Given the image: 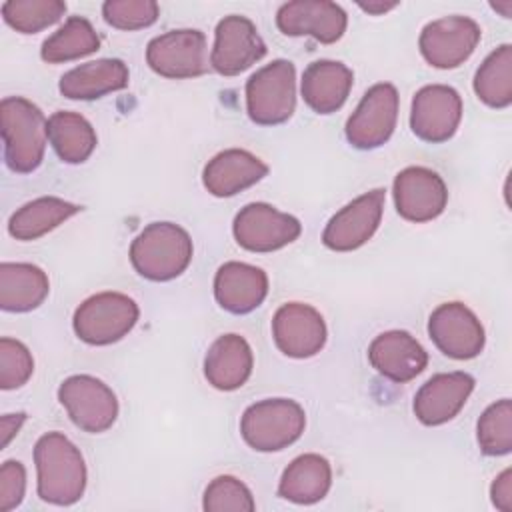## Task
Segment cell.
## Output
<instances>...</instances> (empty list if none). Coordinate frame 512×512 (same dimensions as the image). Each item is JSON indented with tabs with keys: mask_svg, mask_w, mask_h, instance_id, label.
Segmentation results:
<instances>
[{
	"mask_svg": "<svg viewBox=\"0 0 512 512\" xmlns=\"http://www.w3.org/2000/svg\"><path fill=\"white\" fill-rule=\"evenodd\" d=\"M38 496L56 506L78 502L86 488V464L82 452L62 432H48L34 446Z\"/></svg>",
	"mask_w": 512,
	"mask_h": 512,
	"instance_id": "6da1fadb",
	"label": "cell"
},
{
	"mask_svg": "<svg viewBox=\"0 0 512 512\" xmlns=\"http://www.w3.org/2000/svg\"><path fill=\"white\" fill-rule=\"evenodd\" d=\"M192 254L190 234L174 222H152L130 244L134 270L152 282L178 278L192 262Z\"/></svg>",
	"mask_w": 512,
	"mask_h": 512,
	"instance_id": "7a4b0ae2",
	"label": "cell"
},
{
	"mask_svg": "<svg viewBox=\"0 0 512 512\" xmlns=\"http://www.w3.org/2000/svg\"><path fill=\"white\" fill-rule=\"evenodd\" d=\"M4 160L12 172L30 174L46 150V118L42 110L22 96H6L0 102Z\"/></svg>",
	"mask_w": 512,
	"mask_h": 512,
	"instance_id": "3957f363",
	"label": "cell"
},
{
	"mask_svg": "<svg viewBox=\"0 0 512 512\" xmlns=\"http://www.w3.org/2000/svg\"><path fill=\"white\" fill-rule=\"evenodd\" d=\"M306 428L304 408L290 398H266L250 404L240 418L244 442L258 452H278L294 444Z\"/></svg>",
	"mask_w": 512,
	"mask_h": 512,
	"instance_id": "277c9868",
	"label": "cell"
},
{
	"mask_svg": "<svg viewBox=\"0 0 512 512\" xmlns=\"http://www.w3.org/2000/svg\"><path fill=\"white\" fill-rule=\"evenodd\" d=\"M296 108V68L278 58L256 70L246 82V112L254 124L276 126Z\"/></svg>",
	"mask_w": 512,
	"mask_h": 512,
	"instance_id": "5b68a950",
	"label": "cell"
},
{
	"mask_svg": "<svg viewBox=\"0 0 512 512\" xmlns=\"http://www.w3.org/2000/svg\"><path fill=\"white\" fill-rule=\"evenodd\" d=\"M138 304L122 292H100L86 298L74 312L76 336L92 346L122 340L138 322Z\"/></svg>",
	"mask_w": 512,
	"mask_h": 512,
	"instance_id": "8992f818",
	"label": "cell"
},
{
	"mask_svg": "<svg viewBox=\"0 0 512 512\" xmlns=\"http://www.w3.org/2000/svg\"><path fill=\"white\" fill-rule=\"evenodd\" d=\"M58 400L70 420L84 432L100 434L118 418V400L108 384L90 374L68 376L58 388Z\"/></svg>",
	"mask_w": 512,
	"mask_h": 512,
	"instance_id": "52a82bcc",
	"label": "cell"
},
{
	"mask_svg": "<svg viewBox=\"0 0 512 512\" xmlns=\"http://www.w3.org/2000/svg\"><path fill=\"white\" fill-rule=\"evenodd\" d=\"M398 102V90L390 82L368 88L346 120V140L358 150H372L386 144L396 128Z\"/></svg>",
	"mask_w": 512,
	"mask_h": 512,
	"instance_id": "ba28073f",
	"label": "cell"
},
{
	"mask_svg": "<svg viewBox=\"0 0 512 512\" xmlns=\"http://www.w3.org/2000/svg\"><path fill=\"white\" fill-rule=\"evenodd\" d=\"M146 62L164 78H196L208 70L206 36L196 28L164 32L148 42Z\"/></svg>",
	"mask_w": 512,
	"mask_h": 512,
	"instance_id": "9c48e42d",
	"label": "cell"
},
{
	"mask_svg": "<svg viewBox=\"0 0 512 512\" xmlns=\"http://www.w3.org/2000/svg\"><path fill=\"white\" fill-rule=\"evenodd\" d=\"M238 246L250 252H274L294 242L302 224L292 214L276 210L266 202L246 204L234 218L232 224Z\"/></svg>",
	"mask_w": 512,
	"mask_h": 512,
	"instance_id": "30bf717a",
	"label": "cell"
},
{
	"mask_svg": "<svg viewBox=\"0 0 512 512\" xmlns=\"http://www.w3.org/2000/svg\"><path fill=\"white\" fill-rule=\"evenodd\" d=\"M482 30L468 16H444L428 22L420 32V52L434 68H456L466 62L476 50Z\"/></svg>",
	"mask_w": 512,
	"mask_h": 512,
	"instance_id": "8fae6325",
	"label": "cell"
},
{
	"mask_svg": "<svg viewBox=\"0 0 512 512\" xmlns=\"http://www.w3.org/2000/svg\"><path fill=\"white\" fill-rule=\"evenodd\" d=\"M462 120V98L446 84H428L412 98L410 128L416 138L440 144L450 140Z\"/></svg>",
	"mask_w": 512,
	"mask_h": 512,
	"instance_id": "7c38bea8",
	"label": "cell"
},
{
	"mask_svg": "<svg viewBox=\"0 0 512 512\" xmlns=\"http://www.w3.org/2000/svg\"><path fill=\"white\" fill-rule=\"evenodd\" d=\"M384 200L386 190L374 188L340 208L322 232L324 246L336 252H350L364 246L380 226Z\"/></svg>",
	"mask_w": 512,
	"mask_h": 512,
	"instance_id": "4fadbf2b",
	"label": "cell"
},
{
	"mask_svg": "<svg viewBox=\"0 0 512 512\" xmlns=\"http://www.w3.org/2000/svg\"><path fill=\"white\" fill-rule=\"evenodd\" d=\"M428 334L436 348L454 360L476 358L486 342L482 322L462 302L440 304L428 318Z\"/></svg>",
	"mask_w": 512,
	"mask_h": 512,
	"instance_id": "5bb4252c",
	"label": "cell"
},
{
	"mask_svg": "<svg viewBox=\"0 0 512 512\" xmlns=\"http://www.w3.org/2000/svg\"><path fill=\"white\" fill-rule=\"evenodd\" d=\"M264 56L266 44L250 18L230 14L216 24L210 64L218 74L236 76Z\"/></svg>",
	"mask_w": 512,
	"mask_h": 512,
	"instance_id": "9a60e30c",
	"label": "cell"
},
{
	"mask_svg": "<svg viewBox=\"0 0 512 512\" xmlns=\"http://www.w3.org/2000/svg\"><path fill=\"white\" fill-rule=\"evenodd\" d=\"M398 214L408 222H430L438 218L448 204V188L440 174L424 166L400 170L392 184Z\"/></svg>",
	"mask_w": 512,
	"mask_h": 512,
	"instance_id": "2e32d148",
	"label": "cell"
},
{
	"mask_svg": "<svg viewBox=\"0 0 512 512\" xmlns=\"http://www.w3.org/2000/svg\"><path fill=\"white\" fill-rule=\"evenodd\" d=\"M272 336L282 354L302 360L324 348L328 332L322 314L314 306L286 302L272 318Z\"/></svg>",
	"mask_w": 512,
	"mask_h": 512,
	"instance_id": "e0dca14e",
	"label": "cell"
},
{
	"mask_svg": "<svg viewBox=\"0 0 512 512\" xmlns=\"http://www.w3.org/2000/svg\"><path fill=\"white\" fill-rule=\"evenodd\" d=\"M348 16L330 0H294L276 12V26L286 36H312L322 44H334L346 32Z\"/></svg>",
	"mask_w": 512,
	"mask_h": 512,
	"instance_id": "ac0fdd59",
	"label": "cell"
},
{
	"mask_svg": "<svg viewBox=\"0 0 512 512\" xmlns=\"http://www.w3.org/2000/svg\"><path fill=\"white\" fill-rule=\"evenodd\" d=\"M368 360L380 376L404 384L426 368L428 352L410 332L388 330L370 342Z\"/></svg>",
	"mask_w": 512,
	"mask_h": 512,
	"instance_id": "d6986e66",
	"label": "cell"
},
{
	"mask_svg": "<svg viewBox=\"0 0 512 512\" xmlns=\"http://www.w3.org/2000/svg\"><path fill=\"white\" fill-rule=\"evenodd\" d=\"M474 390V378L466 372H442L426 380L414 396V414L426 426L452 420Z\"/></svg>",
	"mask_w": 512,
	"mask_h": 512,
	"instance_id": "ffe728a7",
	"label": "cell"
},
{
	"mask_svg": "<svg viewBox=\"0 0 512 512\" xmlns=\"http://www.w3.org/2000/svg\"><path fill=\"white\" fill-rule=\"evenodd\" d=\"M268 294V276L246 262H224L214 276V298L230 314L256 310Z\"/></svg>",
	"mask_w": 512,
	"mask_h": 512,
	"instance_id": "44dd1931",
	"label": "cell"
},
{
	"mask_svg": "<svg viewBox=\"0 0 512 512\" xmlns=\"http://www.w3.org/2000/svg\"><path fill=\"white\" fill-rule=\"evenodd\" d=\"M268 174V166L248 150L228 148L208 160L202 172L204 188L218 198L234 196Z\"/></svg>",
	"mask_w": 512,
	"mask_h": 512,
	"instance_id": "7402d4cb",
	"label": "cell"
},
{
	"mask_svg": "<svg viewBox=\"0 0 512 512\" xmlns=\"http://www.w3.org/2000/svg\"><path fill=\"white\" fill-rule=\"evenodd\" d=\"M354 74L338 60H316L302 74L300 92L304 102L316 114L340 110L352 90Z\"/></svg>",
	"mask_w": 512,
	"mask_h": 512,
	"instance_id": "603a6c76",
	"label": "cell"
},
{
	"mask_svg": "<svg viewBox=\"0 0 512 512\" xmlns=\"http://www.w3.org/2000/svg\"><path fill=\"white\" fill-rule=\"evenodd\" d=\"M252 368V348L240 334L218 336L204 356V376L216 390L222 392L244 386L252 374Z\"/></svg>",
	"mask_w": 512,
	"mask_h": 512,
	"instance_id": "cb8c5ba5",
	"label": "cell"
},
{
	"mask_svg": "<svg viewBox=\"0 0 512 512\" xmlns=\"http://www.w3.org/2000/svg\"><path fill=\"white\" fill-rule=\"evenodd\" d=\"M128 66L118 58H100L68 70L58 84L62 96L70 100H94L128 86Z\"/></svg>",
	"mask_w": 512,
	"mask_h": 512,
	"instance_id": "d4e9b609",
	"label": "cell"
},
{
	"mask_svg": "<svg viewBox=\"0 0 512 512\" xmlns=\"http://www.w3.org/2000/svg\"><path fill=\"white\" fill-rule=\"evenodd\" d=\"M332 486V466L320 454H302L282 472L278 496L294 504L320 502Z\"/></svg>",
	"mask_w": 512,
	"mask_h": 512,
	"instance_id": "484cf974",
	"label": "cell"
},
{
	"mask_svg": "<svg viewBox=\"0 0 512 512\" xmlns=\"http://www.w3.org/2000/svg\"><path fill=\"white\" fill-rule=\"evenodd\" d=\"M50 292L48 276L42 268L26 262L0 264V308L6 312H30L38 308Z\"/></svg>",
	"mask_w": 512,
	"mask_h": 512,
	"instance_id": "4316f807",
	"label": "cell"
},
{
	"mask_svg": "<svg viewBox=\"0 0 512 512\" xmlns=\"http://www.w3.org/2000/svg\"><path fill=\"white\" fill-rule=\"evenodd\" d=\"M80 212L78 204L56 196H42L20 206L8 220V232L16 240L30 242L64 224Z\"/></svg>",
	"mask_w": 512,
	"mask_h": 512,
	"instance_id": "83f0119b",
	"label": "cell"
},
{
	"mask_svg": "<svg viewBox=\"0 0 512 512\" xmlns=\"http://www.w3.org/2000/svg\"><path fill=\"white\" fill-rule=\"evenodd\" d=\"M46 134L58 158L66 164L86 162L98 142L92 124L84 116L68 110H58L48 118Z\"/></svg>",
	"mask_w": 512,
	"mask_h": 512,
	"instance_id": "f1b7e54d",
	"label": "cell"
},
{
	"mask_svg": "<svg viewBox=\"0 0 512 512\" xmlns=\"http://www.w3.org/2000/svg\"><path fill=\"white\" fill-rule=\"evenodd\" d=\"M100 48V38L94 26L82 16H70L54 34H50L40 50L48 64L70 62L88 56Z\"/></svg>",
	"mask_w": 512,
	"mask_h": 512,
	"instance_id": "f546056e",
	"label": "cell"
},
{
	"mask_svg": "<svg viewBox=\"0 0 512 512\" xmlns=\"http://www.w3.org/2000/svg\"><path fill=\"white\" fill-rule=\"evenodd\" d=\"M476 96L490 108L512 104V46L502 44L486 56L474 76Z\"/></svg>",
	"mask_w": 512,
	"mask_h": 512,
	"instance_id": "4dcf8cb0",
	"label": "cell"
},
{
	"mask_svg": "<svg viewBox=\"0 0 512 512\" xmlns=\"http://www.w3.org/2000/svg\"><path fill=\"white\" fill-rule=\"evenodd\" d=\"M4 22L22 34H36L56 24L66 14L62 0H6L2 4Z\"/></svg>",
	"mask_w": 512,
	"mask_h": 512,
	"instance_id": "1f68e13d",
	"label": "cell"
},
{
	"mask_svg": "<svg viewBox=\"0 0 512 512\" xmlns=\"http://www.w3.org/2000/svg\"><path fill=\"white\" fill-rule=\"evenodd\" d=\"M478 446L488 456H504L512 450V402L502 398L490 404L476 424Z\"/></svg>",
	"mask_w": 512,
	"mask_h": 512,
	"instance_id": "d6a6232c",
	"label": "cell"
},
{
	"mask_svg": "<svg viewBox=\"0 0 512 512\" xmlns=\"http://www.w3.org/2000/svg\"><path fill=\"white\" fill-rule=\"evenodd\" d=\"M202 508L206 512H252L256 508L252 492L234 476H216L204 490Z\"/></svg>",
	"mask_w": 512,
	"mask_h": 512,
	"instance_id": "836d02e7",
	"label": "cell"
},
{
	"mask_svg": "<svg viewBox=\"0 0 512 512\" xmlns=\"http://www.w3.org/2000/svg\"><path fill=\"white\" fill-rule=\"evenodd\" d=\"M160 6L154 0H108L102 4L106 24L118 30H140L156 22Z\"/></svg>",
	"mask_w": 512,
	"mask_h": 512,
	"instance_id": "e575fe53",
	"label": "cell"
},
{
	"mask_svg": "<svg viewBox=\"0 0 512 512\" xmlns=\"http://www.w3.org/2000/svg\"><path fill=\"white\" fill-rule=\"evenodd\" d=\"M34 372L30 350L14 338H0V388L14 390L24 386Z\"/></svg>",
	"mask_w": 512,
	"mask_h": 512,
	"instance_id": "d590c367",
	"label": "cell"
},
{
	"mask_svg": "<svg viewBox=\"0 0 512 512\" xmlns=\"http://www.w3.org/2000/svg\"><path fill=\"white\" fill-rule=\"evenodd\" d=\"M26 492V470L18 460H6L0 468V512L14 510Z\"/></svg>",
	"mask_w": 512,
	"mask_h": 512,
	"instance_id": "8d00e7d4",
	"label": "cell"
},
{
	"mask_svg": "<svg viewBox=\"0 0 512 512\" xmlns=\"http://www.w3.org/2000/svg\"><path fill=\"white\" fill-rule=\"evenodd\" d=\"M492 504L502 512H512V470H502L490 486Z\"/></svg>",
	"mask_w": 512,
	"mask_h": 512,
	"instance_id": "74e56055",
	"label": "cell"
},
{
	"mask_svg": "<svg viewBox=\"0 0 512 512\" xmlns=\"http://www.w3.org/2000/svg\"><path fill=\"white\" fill-rule=\"evenodd\" d=\"M26 414L18 412V414H4L0 420V432H2V448L8 446V442L12 440L14 434H18L20 426L24 424Z\"/></svg>",
	"mask_w": 512,
	"mask_h": 512,
	"instance_id": "f35d334b",
	"label": "cell"
},
{
	"mask_svg": "<svg viewBox=\"0 0 512 512\" xmlns=\"http://www.w3.org/2000/svg\"><path fill=\"white\" fill-rule=\"evenodd\" d=\"M358 6H360L364 12L378 16V14H384V12L392 10V8H396L398 2H358Z\"/></svg>",
	"mask_w": 512,
	"mask_h": 512,
	"instance_id": "ab89813d",
	"label": "cell"
},
{
	"mask_svg": "<svg viewBox=\"0 0 512 512\" xmlns=\"http://www.w3.org/2000/svg\"><path fill=\"white\" fill-rule=\"evenodd\" d=\"M492 8H494V10H500V12H502V16H504V18H510V10H512V2H510V0H506V2H502V4H498V2H496V4H492Z\"/></svg>",
	"mask_w": 512,
	"mask_h": 512,
	"instance_id": "60d3db41",
	"label": "cell"
}]
</instances>
